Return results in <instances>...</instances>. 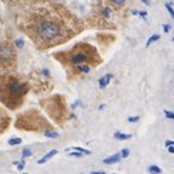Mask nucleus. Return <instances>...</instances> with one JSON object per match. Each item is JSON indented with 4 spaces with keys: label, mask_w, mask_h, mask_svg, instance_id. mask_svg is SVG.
<instances>
[{
    "label": "nucleus",
    "mask_w": 174,
    "mask_h": 174,
    "mask_svg": "<svg viewBox=\"0 0 174 174\" xmlns=\"http://www.w3.org/2000/svg\"><path fill=\"white\" fill-rule=\"evenodd\" d=\"M39 34L45 40H52L59 35V27L58 24L51 21H41L39 23Z\"/></svg>",
    "instance_id": "1"
},
{
    "label": "nucleus",
    "mask_w": 174,
    "mask_h": 174,
    "mask_svg": "<svg viewBox=\"0 0 174 174\" xmlns=\"http://www.w3.org/2000/svg\"><path fill=\"white\" fill-rule=\"evenodd\" d=\"M7 88H9L10 93L13 94V96H17V94H20V93L26 91V86H24L23 84H21V82L16 81V80H11L9 82V85H7Z\"/></svg>",
    "instance_id": "2"
},
{
    "label": "nucleus",
    "mask_w": 174,
    "mask_h": 174,
    "mask_svg": "<svg viewBox=\"0 0 174 174\" xmlns=\"http://www.w3.org/2000/svg\"><path fill=\"white\" fill-rule=\"evenodd\" d=\"M57 152H58V151L56 150V149H52L51 151H48L46 155H44V156L41 157L40 160H38V163H39V164H44V163L48 162V160H51V159H52V157H53V156H55Z\"/></svg>",
    "instance_id": "3"
},
{
    "label": "nucleus",
    "mask_w": 174,
    "mask_h": 174,
    "mask_svg": "<svg viewBox=\"0 0 174 174\" xmlns=\"http://www.w3.org/2000/svg\"><path fill=\"white\" fill-rule=\"evenodd\" d=\"M87 59H88V56L85 55V53H78V55H74V56L71 57V62H73L74 64H79V63L85 62V61H87Z\"/></svg>",
    "instance_id": "4"
},
{
    "label": "nucleus",
    "mask_w": 174,
    "mask_h": 174,
    "mask_svg": "<svg viewBox=\"0 0 174 174\" xmlns=\"http://www.w3.org/2000/svg\"><path fill=\"white\" fill-rule=\"evenodd\" d=\"M114 78V75L113 74H108V75H105V76H103V78H101L99 79V87L101 88H105L108 85H109V82H110V80Z\"/></svg>",
    "instance_id": "5"
},
{
    "label": "nucleus",
    "mask_w": 174,
    "mask_h": 174,
    "mask_svg": "<svg viewBox=\"0 0 174 174\" xmlns=\"http://www.w3.org/2000/svg\"><path fill=\"white\" fill-rule=\"evenodd\" d=\"M120 160H121V155H120V152H117V154H115L113 156H109V157H106V159H104L103 162L105 164H113V163L119 162Z\"/></svg>",
    "instance_id": "6"
},
{
    "label": "nucleus",
    "mask_w": 174,
    "mask_h": 174,
    "mask_svg": "<svg viewBox=\"0 0 174 174\" xmlns=\"http://www.w3.org/2000/svg\"><path fill=\"white\" fill-rule=\"evenodd\" d=\"M11 55V50L7 46H1L0 47V57L1 58H7Z\"/></svg>",
    "instance_id": "7"
},
{
    "label": "nucleus",
    "mask_w": 174,
    "mask_h": 174,
    "mask_svg": "<svg viewBox=\"0 0 174 174\" xmlns=\"http://www.w3.org/2000/svg\"><path fill=\"white\" fill-rule=\"evenodd\" d=\"M114 138L119 139V140H126V139H131L132 136L131 134H126V133H122V132H116L114 134Z\"/></svg>",
    "instance_id": "8"
},
{
    "label": "nucleus",
    "mask_w": 174,
    "mask_h": 174,
    "mask_svg": "<svg viewBox=\"0 0 174 174\" xmlns=\"http://www.w3.org/2000/svg\"><path fill=\"white\" fill-rule=\"evenodd\" d=\"M73 150H75V151H78V152H80V154H82V155H84V154H86V155H91V154H92L89 150H87V149L80 147V146H74Z\"/></svg>",
    "instance_id": "9"
},
{
    "label": "nucleus",
    "mask_w": 174,
    "mask_h": 174,
    "mask_svg": "<svg viewBox=\"0 0 174 174\" xmlns=\"http://www.w3.org/2000/svg\"><path fill=\"white\" fill-rule=\"evenodd\" d=\"M149 172H150L151 174H160L161 172H162V169L159 167V166H150V167H149Z\"/></svg>",
    "instance_id": "10"
},
{
    "label": "nucleus",
    "mask_w": 174,
    "mask_h": 174,
    "mask_svg": "<svg viewBox=\"0 0 174 174\" xmlns=\"http://www.w3.org/2000/svg\"><path fill=\"white\" fill-rule=\"evenodd\" d=\"M45 136L47 137V138H52V139H56V138H58V134L56 131H46L45 132Z\"/></svg>",
    "instance_id": "11"
},
{
    "label": "nucleus",
    "mask_w": 174,
    "mask_h": 174,
    "mask_svg": "<svg viewBox=\"0 0 174 174\" xmlns=\"http://www.w3.org/2000/svg\"><path fill=\"white\" fill-rule=\"evenodd\" d=\"M159 39H160V35H159V34H155V35L150 36V38H149V40H147V43H146V47H149L152 43H155V41L159 40Z\"/></svg>",
    "instance_id": "12"
},
{
    "label": "nucleus",
    "mask_w": 174,
    "mask_h": 174,
    "mask_svg": "<svg viewBox=\"0 0 174 174\" xmlns=\"http://www.w3.org/2000/svg\"><path fill=\"white\" fill-rule=\"evenodd\" d=\"M22 143V139L21 138H11L10 140H9V144L10 145H18V144H21Z\"/></svg>",
    "instance_id": "13"
},
{
    "label": "nucleus",
    "mask_w": 174,
    "mask_h": 174,
    "mask_svg": "<svg viewBox=\"0 0 174 174\" xmlns=\"http://www.w3.org/2000/svg\"><path fill=\"white\" fill-rule=\"evenodd\" d=\"M76 68H78V70H80L81 73H88L89 71V67H88V65H76Z\"/></svg>",
    "instance_id": "14"
},
{
    "label": "nucleus",
    "mask_w": 174,
    "mask_h": 174,
    "mask_svg": "<svg viewBox=\"0 0 174 174\" xmlns=\"http://www.w3.org/2000/svg\"><path fill=\"white\" fill-rule=\"evenodd\" d=\"M120 155H121V159H126V157H128V155H129V150L128 149H122Z\"/></svg>",
    "instance_id": "15"
},
{
    "label": "nucleus",
    "mask_w": 174,
    "mask_h": 174,
    "mask_svg": "<svg viewBox=\"0 0 174 174\" xmlns=\"http://www.w3.org/2000/svg\"><path fill=\"white\" fill-rule=\"evenodd\" d=\"M13 164L17 166V169H18V171H22V169L24 168V162H23V161H21V162H20V161H15Z\"/></svg>",
    "instance_id": "16"
},
{
    "label": "nucleus",
    "mask_w": 174,
    "mask_h": 174,
    "mask_svg": "<svg viewBox=\"0 0 174 174\" xmlns=\"http://www.w3.org/2000/svg\"><path fill=\"white\" fill-rule=\"evenodd\" d=\"M30 155H31V151L29 150L28 147H24L23 151H22V156H23V157H28V156H30Z\"/></svg>",
    "instance_id": "17"
},
{
    "label": "nucleus",
    "mask_w": 174,
    "mask_h": 174,
    "mask_svg": "<svg viewBox=\"0 0 174 174\" xmlns=\"http://www.w3.org/2000/svg\"><path fill=\"white\" fill-rule=\"evenodd\" d=\"M15 44H16V46H17L18 48H23V46H24V41H23V39H17Z\"/></svg>",
    "instance_id": "18"
},
{
    "label": "nucleus",
    "mask_w": 174,
    "mask_h": 174,
    "mask_svg": "<svg viewBox=\"0 0 174 174\" xmlns=\"http://www.w3.org/2000/svg\"><path fill=\"white\" fill-rule=\"evenodd\" d=\"M164 116H166V117H168L169 120L174 119V114L172 111H169V110H164Z\"/></svg>",
    "instance_id": "19"
},
{
    "label": "nucleus",
    "mask_w": 174,
    "mask_h": 174,
    "mask_svg": "<svg viewBox=\"0 0 174 174\" xmlns=\"http://www.w3.org/2000/svg\"><path fill=\"white\" fill-rule=\"evenodd\" d=\"M139 119V116H132V117H128V122H138Z\"/></svg>",
    "instance_id": "20"
},
{
    "label": "nucleus",
    "mask_w": 174,
    "mask_h": 174,
    "mask_svg": "<svg viewBox=\"0 0 174 174\" xmlns=\"http://www.w3.org/2000/svg\"><path fill=\"white\" fill-rule=\"evenodd\" d=\"M166 7H167V10H168L169 15H171L172 17H173V16H174V11H173V9H172V6H171L169 4H166Z\"/></svg>",
    "instance_id": "21"
},
{
    "label": "nucleus",
    "mask_w": 174,
    "mask_h": 174,
    "mask_svg": "<svg viewBox=\"0 0 174 174\" xmlns=\"http://www.w3.org/2000/svg\"><path fill=\"white\" fill-rule=\"evenodd\" d=\"M164 145L166 146H174V142H173V140H166V142H164Z\"/></svg>",
    "instance_id": "22"
},
{
    "label": "nucleus",
    "mask_w": 174,
    "mask_h": 174,
    "mask_svg": "<svg viewBox=\"0 0 174 174\" xmlns=\"http://www.w3.org/2000/svg\"><path fill=\"white\" fill-rule=\"evenodd\" d=\"M69 156H73V157H81L82 156V154H80V152H69Z\"/></svg>",
    "instance_id": "23"
},
{
    "label": "nucleus",
    "mask_w": 174,
    "mask_h": 174,
    "mask_svg": "<svg viewBox=\"0 0 174 174\" xmlns=\"http://www.w3.org/2000/svg\"><path fill=\"white\" fill-rule=\"evenodd\" d=\"M169 29H171V26H169V24H163V30H164V33H168Z\"/></svg>",
    "instance_id": "24"
},
{
    "label": "nucleus",
    "mask_w": 174,
    "mask_h": 174,
    "mask_svg": "<svg viewBox=\"0 0 174 174\" xmlns=\"http://www.w3.org/2000/svg\"><path fill=\"white\" fill-rule=\"evenodd\" d=\"M103 15L105 16V17H109V9H104L103 10Z\"/></svg>",
    "instance_id": "25"
},
{
    "label": "nucleus",
    "mask_w": 174,
    "mask_h": 174,
    "mask_svg": "<svg viewBox=\"0 0 174 174\" xmlns=\"http://www.w3.org/2000/svg\"><path fill=\"white\" fill-rule=\"evenodd\" d=\"M138 15H140L142 17H146V11H138Z\"/></svg>",
    "instance_id": "26"
},
{
    "label": "nucleus",
    "mask_w": 174,
    "mask_h": 174,
    "mask_svg": "<svg viewBox=\"0 0 174 174\" xmlns=\"http://www.w3.org/2000/svg\"><path fill=\"white\" fill-rule=\"evenodd\" d=\"M111 1H113L114 4H119V5H120V4H122L123 1H125V0H111Z\"/></svg>",
    "instance_id": "27"
},
{
    "label": "nucleus",
    "mask_w": 174,
    "mask_h": 174,
    "mask_svg": "<svg viewBox=\"0 0 174 174\" xmlns=\"http://www.w3.org/2000/svg\"><path fill=\"white\" fill-rule=\"evenodd\" d=\"M168 152L169 154H174V146H168Z\"/></svg>",
    "instance_id": "28"
},
{
    "label": "nucleus",
    "mask_w": 174,
    "mask_h": 174,
    "mask_svg": "<svg viewBox=\"0 0 174 174\" xmlns=\"http://www.w3.org/2000/svg\"><path fill=\"white\" fill-rule=\"evenodd\" d=\"M43 74H44L45 76H48V75H50V71H48L47 69H44V70H43Z\"/></svg>",
    "instance_id": "29"
},
{
    "label": "nucleus",
    "mask_w": 174,
    "mask_h": 174,
    "mask_svg": "<svg viewBox=\"0 0 174 174\" xmlns=\"http://www.w3.org/2000/svg\"><path fill=\"white\" fill-rule=\"evenodd\" d=\"M142 1H143L144 4H146V5H150V1H149V0H142Z\"/></svg>",
    "instance_id": "30"
},
{
    "label": "nucleus",
    "mask_w": 174,
    "mask_h": 174,
    "mask_svg": "<svg viewBox=\"0 0 174 174\" xmlns=\"http://www.w3.org/2000/svg\"><path fill=\"white\" fill-rule=\"evenodd\" d=\"M92 174H106V173H103V172H92Z\"/></svg>",
    "instance_id": "31"
},
{
    "label": "nucleus",
    "mask_w": 174,
    "mask_h": 174,
    "mask_svg": "<svg viewBox=\"0 0 174 174\" xmlns=\"http://www.w3.org/2000/svg\"><path fill=\"white\" fill-rule=\"evenodd\" d=\"M24 174H28V173H24Z\"/></svg>",
    "instance_id": "32"
},
{
    "label": "nucleus",
    "mask_w": 174,
    "mask_h": 174,
    "mask_svg": "<svg viewBox=\"0 0 174 174\" xmlns=\"http://www.w3.org/2000/svg\"><path fill=\"white\" fill-rule=\"evenodd\" d=\"M114 174H116V173H114Z\"/></svg>",
    "instance_id": "33"
}]
</instances>
